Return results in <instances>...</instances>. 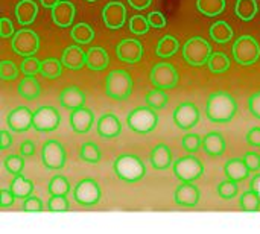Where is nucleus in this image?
<instances>
[{
    "label": "nucleus",
    "instance_id": "nucleus-1",
    "mask_svg": "<svg viewBox=\"0 0 260 234\" xmlns=\"http://www.w3.org/2000/svg\"><path fill=\"white\" fill-rule=\"evenodd\" d=\"M206 114L213 123H229L238 114V102L230 93H212L206 104Z\"/></svg>",
    "mask_w": 260,
    "mask_h": 234
},
{
    "label": "nucleus",
    "instance_id": "nucleus-2",
    "mask_svg": "<svg viewBox=\"0 0 260 234\" xmlns=\"http://www.w3.org/2000/svg\"><path fill=\"white\" fill-rule=\"evenodd\" d=\"M113 171L116 177L126 184L139 183L146 175V168L143 161L133 154H122L113 163Z\"/></svg>",
    "mask_w": 260,
    "mask_h": 234
},
{
    "label": "nucleus",
    "instance_id": "nucleus-3",
    "mask_svg": "<svg viewBox=\"0 0 260 234\" xmlns=\"http://www.w3.org/2000/svg\"><path fill=\"white\" fill-rule=\"evenodd\" d=\"M128 128L136 134H149L158 125V114L157 110L151 108L149 105L137 107L126 116Z\"/></svg>",
    "mask_w": 260,
    "mask_h": 234
},
{
    "label": "nucleus",
    "instance_id": "nucleus-4",
    "mask_svg": "<svg viewBox=\"0 0 260 234\" xmlns=\"http://www.w3.org/2000/svg\"><path fill=\"white\" fill-rule=\"evenodd\" d=\"M105 93L113 101H126L133 93V79L126 70H113L105 78Z\"/></svg>",
    "mask_w": 260,
    "mask_h": 234
},
{
    "label": "nucleus",
    "instance_id": "nucleus-5",
    "mask_svg": "<svg viewBox=\"0 0 260 234\" xmlns=\"http://www.w3.org/2000/svg\"><path fill=\"white\" fill-rule=\"evenodd\" d=\"M212 55V46L201 37H193L183 46V56L193 67L207 64Z\"/></svg>",
    "mask_w": 260,
    "mask_h": 234
},
{
    "label": "nucleus",
    "instance_id": "nucleus-6",
    "mask_svg": "<svg viewBox=\"0 0 260 234\" xmlns=\"http://www.w3.org/2000/svg\"><path fill=\"white\" fill-rule=\"evenodd\" d=\"M172 171L181 183H195L203 177L204 166L193 154H189L183 158H178L172 164Z\"/></svg>",
    "mask_w": 260,
    "mask_h": 234
},
{
    "label": "nucleus",
    "instance_id": "nucleus-7",
    "mask_svg": "<svg viewBox=\"0 0 260 234\" xmlns=\"http://www.w3.org/2000/svg\"><path fill=\"white\" fill-rule=\"evenodd\" d=\"M233 56L241 65H251L260 58V46L251 35H242L233 44Z\"/></svg>",
    "mask_w": 260,
    "mask_h": 234
},
{
    "label": "nucleus",
    "instance_id": "nucleus-8",
    "mask_svg": "<svg viewBox=\"0 0 260 234\" xmlns=\"http://www.w3.org/2000/svg\"><path fill=\"white\" fill-rule=\"evenodd\" d=\"M102 198L101 186L93 178H84L79 183H76L73 189V199L84 207H93L96 206Z\"/></svg>",
    "mask_w": 260,
    "mask_h": 234
},
{
    "label": "nucleus",
    "instance_id": "nucleus-9",
    "mask_svg": "<svg viewBox=\"0 0 260 234\" xmlns=\"http://www.w3.org/2000/svg\"><path fill=\"white\" fill-rule=\"evenodd\" d=\"M43 166L49 171H61L67 161V152L58 140H47L41 148Z\"/></svg>",
    "mask_w": 260,
    "mask_h": 234
},
{
    "label": "nucleus",
    "instance_id": "nucleus-10",
    "mask_svg": "<svg viewBox=\"0 0 260 234\" xmlns=\"http://www.w3.org/2000/svg\"><path fill=\"white\" fill-rule=\"evenodd\" d=\"M11 47L17 55L23 58L34 56L40 49V37L30 29H21L12 37Z\"/></svg>",
    "mask_w": 260,
    "mask_h": 234
},
{
    "label": "nucleus",
    "instance_id": "nucleus-11",
    "mask_svg": "<svg viewBox=\"0 0 260 234\" xmlns=\"http://www.w3.org/2000/svg\"><path fill=\"white\" fill-rule=\"evenodd\" d=\"M151 82L155 88L172 90L178 84V72L172 64L168 62L155 64L151 70Z\"/></svg>",
    "mask_w": 260,
    "mask_h": 234
},
{
    "label": "nucleus",
    "instance_id": "nucleus-12",
    "mask_svg": "<svg viewBox=\"0 0 260 234\" xmlns=\"http://www.w3.org/2000/svg\"><path fill=\"white\" fill-rule=\"evenodd\" d=\"M172 119H174V123L180 129L190 131L200 123L201 113H200L198 107L193 102H183L174 110Z\"/></svg>",
    "mask_w": 260,
    "mask_h": 234
},
{
    "label": "nucleus",
    "instance_id": "nucleus-13",
    "mask_svg": "<svg viewBox=\"0 0 260 234\" xmlns=\"http://www.w3.org/2000/svg\"><path fill=\"white\" fill-rule=\"evenodd\" d=\"M61 123V114L53 107H40L34 113V129L38 132H52L58 129Z\"/></svg>",
    "mask_w": 260,
    "mask_h": 234
},
{
    "label": "nucleus",
    "instance_id": "nucleus-14",
    "mask_svg": "<svg viewBox=\"0 0 260 234\" xmlns=\"http://www.w3.org/2000/svg\"><path fill=\"white\" fill-rule=\"evenodd\" d=\"M6 125L12 132H26L34 128V113L27 107H17L6 116Z\"/></svg>",
    "mask_w": 260,
    "mask_h": 234
},
{
    "label": "nucleus",
    "instance_id": "nucleus-15",
    "mask_svg": "<svg viewBox=\"0 0 260 234\" xmlns=\"http://www.w3.org/2000/svg\"><path fill=\"white\" fill-rule=\"evenodd\" d=\"M69 122H70V128L73 129V132H76V134H87L93 128L94 114H93V111L90 108L81 107V108H76V110H73L70 113Z\"/></svg>",
    "mask_w": 260,
    "mask_h": 234
},
{
    "label": "nucleus",
    "instance_id": "nucleus-16",
    "mask_svg": "<svg viewBox=\"0 0 260 234\" xmlns=\"http://www.w3.org/2000/svg\"><path fill=\"white\" fill-rule=\"evenodd\" d=\"M104 23L108 29H120L125 24L126 18V9L122 3L119 2H111L107 3L104 11H102Z\"/></svg>",
    "mask_w": 260,
    "mask_h": 234
},
{
    "label": "nucleus",
    "instance_id": "nucleus-17",
    "mask_svg": "<svg viewBox=\"0 0 260 234\" xmlns=\"http://www.w3.org/2000/svg\"><path fill=\"white\" fill-rule=\"evenodd\" d=\"M174 199L181 207H195L201 199V192L193 183H183L175 189Z\"/></svg>",
    "mask_w": 260,
    "mask_h": 234
},
{
    "label": "nucleus",
    "instance_id": "nucleus-18",
    "mask_svg": "<svg viewBox=\"0 0 260 234\" xmlns=\"http://www.w3.org/2000/svg\"><path fill=\"white\" fill-rule=\"evenodd\" d=\"M116 53H117V58L120 61L136 64L142 59L143 47H142V43L139 40H123L117 44Z\"/></svg>",
    "mask_w": 260,
    "mask_h": 234
},
{
    "label": "nucleus",
    "instance_id": "nucleus-19",
    "mask_svg": "<svg viewBox=\"0 0 260 234\" xmlns=\"http://www.w3.org/2000/svg\"><path fill=\"white\" fill-rule=\"evenodd\" d=\"M98 134L102 139H116V137H119L122 134V122H120V119L113 113L102 114L98 119Z\"/></svg>",
    "mask_w": 260,
    "mask_h": 234
},
{
    "label": "nucleus",
    "instance_id": "nucleus-20",
    "mask_svg": "<svg viewBox=\"0 0 260 234\" xmlns=\"http://www.w3.org/2000/svg\"><path fill=\"white\" fill-rule=\"evenodd\" d=\"M85 93L79 88V87H67L66 90H62L58 96V102L61 104L62 108L66 110H76V108H81L85 105Z\"/></svg>",
    "mask_w": 260,
    "mask_h": 234
},
{
    "label": "nucleus",
    "instance_id": "nucleus-21",
    "mask_svg": "<svg viewBox=\"0 0 260 234\" xmlns=\"http://www.w3.org/2000/svg\"><path fill=\"white\" fill-rule=\"evenodd\" d=\"M172 152L169 149L168 145L165 143H158L152 148L151 154H149V163L155 171H166L169 169L174 163H172Z\"/></svg>",
    "mask_w": 260,
    "mask_h": 234
},
{
    "label": "nucleus",
    "instance_id": "nucleus-22",
    "mask_svg": "<svg viewBox=\"0 0 260 234\" xmlns=\"http://www.w3.org/2000/svg\"><path fill=\"white\" fill-rule=\"evenodd\" d=\"M75 12H76V8H75L73 3H70L67 0H61L52 9V18H53V21H55L56 26L67 27V26H70L73 23Z\"/></svg>",
    "mask_w": 260,
    "mask_h": 234
},
{
    "label": "nucleus",
    "instance_id": "nucleus-23",
    "mask_svg": "<svg viewBox=\"0 0 260 234\" xmlns=\"http://www.w3.org/2000/svg\"><path fill=\"white\" fill-rule=\"evenodd\" d=\"M203 148H204V152L207 155L216 158V157H221L225 152L227 143H225L224 136L219 131H210L203 139Z\"/></svg>",
    "mask_w": 260,
    "mask_h": 234
},
{
    "label": "nucleus",
    "instance_id": "nucleus-24",
    "mask_svg": "<svg viewBox=\"0 0 260 234\" xmlns=\"http://www.w3.org/2000/svg\"><path fill=\"white\" fill-rule=\"evenodd\" d=\"M224 174H225V177L229 180L241 183V181H245L250 177L251 171L248 169L244 158H232L224 164Z\"/></svg>",
    "mask_w": 260,
    "mask_h": 234
},
{
    "label": "nucleus",
    "instance_id": "nucleus-25",
    "mask_svg": "<svg viewBox=\"0 0 260 234\" xmlns=\"http://www.w3.org/2000/svg\"><path fill=\"white\" fill-rule=\"evenodd\" d=\"M85 52L79 46H69L62 53V65L70 70H79L85 65Z\"/></svg>",
    "mask_w": 260,
    "mask_h": 234
},
{
    "label": "nucleus",
    "instance_id": "nucleus-26",
    "mask_svg": "<svg viewBox=\"0 0 260 234\" xmlns=\"http://www.w3.org/2000/svg\"><path fill=\"white\" fill-rule=\"evenodd\" d=\"M108 55L102 47H91L85 55V65L93 72H102L108 67Z\"/></svg>",
    "mask_w": 260,
    "mask_h": 234
},
{
    "label": "nucleus",
    "instance_id": "nucleus-27",
    "mask_svg": "<svg viewBox=\"0 0 260 234\" xmlns=\"http://www.w3.org/2000/svg\"><path fill=\"white\" fill-rule=\"evenodd\" d=\"M38 6L34 0H20L15 6V17L20 24H30L37 18Z\"/></svg>",
    "mask_w": 260,
    "mask_h": 234
},
{
    "label": "nucleus",
    "instance_id": "nucleus-28",
    "mask_svg": "<svg viewBox=\"0 0 260 234\" xmlns=\"http://www.w3.org/2000/svg\"><path fill=\"white\" fill-rule=\"evenodd\" d=\"M9 190L12 192V195L17 199H26V198H29L34 193V183L30 180L24 178L23 175H17L11 181Z\"/></svg>",
    "mask_w": 260,
    "mask_h": 234
},
{
    "label": "nucleus",
    "instance_id": "nucleus-29",
    "mask_svg": "<svg viewBox=\"0 0 260 234\" xmlns=\"http://www.w3.org/2000/svg\"><path fill=\"white\" fill-rule=\"evenodd\" d=\"M41 85L34 76H24L18 84V94L26 101H34L40 96Z\"/></svg>",
    "mask_w": 260,
    "mask_h": 234
},
{
    "label": "nucleus",
    "instance_id": "nucleus-30",
    "mask_svg": "<svg viewBox=\"0 0 260 234\" xmlns=\"http://www.w3.org/2000/svg\"><path fill=\"white\" fill-rule=\"evenodd\" d=\"M239 207L242 212L256 213L260 212V192L248 189L239 196Z\"/></svg>",
    "mask_w": 260,
    "mask_h": 234
},
{
    "label": "nucleus",
    "instance_id": "nucleus-31",
    "mask_svg": "<svg viewBox=\"0 0 260 234\" xmlns=\"http://www.w3.org/2000/svg\"><path fill=\"white\" fill-rule=\"evenodd\" d=\"M210 37L219 44L229 43L233 38V29L227 21H216L210 27Z\"/></svg>",
    "mask_w": 260,
    "mask_h": 234
},
{
    "label": "nucleus",
    "instance_id": "nucleus-32",
    "mask_svg": "<svg viewBox=\"0 0 260 234\" xmlns=\"http://www.w3.org/2000/svg\"><path fill=\"white\" fill-rule=\"evenodd\" d=\"M178 49H180L178 40H177L175 37H172V35H165V37L158 41V44H157V47H155V53H157L160 58H169V56L175 55Z\"/></svg>",
    "mask_w": 260,
    "mask_h": 234
},
{
    "label": "nucleus",
    "instance_id": "nucleus-33",
    "mask_svg": "<svg viewBox=\"0 0 260 234\" xmlns=\"http://www.w3.org/2000/svg\"><path fill=\"white\" fill-rule=\"evenodd\" d=\"M79 157L85 163L98 164L102 160V152H101V149H99V146L96 143L85 142V143H82V146L79 149Z\"/></svg>",
    "mask_w": 260,
    "mask_h": 234
},
{
    "label": "nucleus",
    "instance_id": "nucleus-34",
    "mask_svg": "<svg viewBox=\"0 0 260 234\" xmlns=\"http://www.w3.org/2000/svg\"><path fill=\"white\" fill-rule=\"evenodd\" d=\"M72 190V186L69 183V180L64 175H55L52 177V180L49 181L47 186V192L49 195H58V196H67Z\"/></svg>",
    "mask_w": 260,
    "mask_h": 234
},
{
    "label": "nucleus",
    "instance_id": "nucleus-35",
    "mask_svg": "<svg viewBox=\"0 0 260 234\" xmlns=\"http://www.w3.org/2000/svg\"><path fill=\"white\" fill-rule=\"evenodd\" d=\"M235 11L241 20L251 21L257 14V2L256 0H238Z\"/></svg>",
    "mask_w": 260,
    "mask_h": 234
},
{
    "label": "nucleus",
    "instance_id": "nucleus-36",
    "mask_svg": "<svg viewBox=\"0 0 260 234\" xmlns=\"http://www.w3.org/2000/svg\"><path fill=\"white\" fill-rule=\"evenodd\" d=\"M44 78L47 79H56L62 75V61L56 58H47L41 61V72Z\"/></svg>",
    "mask_w": 260,
    "mask_h": 234
},
{
    "label": "nucleus",
    "instance_id": "nucleus-37",
    "mask_svg": "<svg viewBox=\"0 0 260 234\" xmlns=\"http://www.w3.org/2000/svg\"><path fill=\"white\" fill-rule=\"evenodd\" d=\"M198 9L207 17H216L225 9V0H197Z\"/></svg>",
    "mask_w": 260,
    "mask_h": 234
},
{
    "label": "nucleus",
    "instance_id": "nucleus-38",
    "mask_svg": "<svg viewBox=\"0 0 260 234\" xmlns=\"http://www.w3.org/2000/svg\"><path fill=\"white\" fill-rule=\"evenodd\" d=\"M70 37L79 44H87L94 38V30L91 29V26L88 23H79V24L73 26Z\"/></svg>",
    "mask_w": 260,
    "mask_h": 234
},
{
    "label": "nucleus",
    "instance_id": "nucleus-39",
    "mask_svg": "<svg viewBox=\"0 0 260 234\" xmlns=\"http://www.w3.org/2000/svg\"><path fill=\"white\" fill-rule=\"evenodd\" d=\"M168 101H169V97H168L166 91L160 90V88H155V90L146 93V96H145L146 105H149L154 110H163L166 107Z\"/></svg>",
    "mask_w": 260,
    "mask_h": 234
},
{
    "label": "nucleus",
    "instance_id": "nucleus-40",
    "mask_svg": "<svg viewBox=\"0 0 260 234\" xmlns=\"http://www.w3.org/2000/svg\"><path fill=\"white\" fill-rule=\"evenodd\" d=\"M207 64H209V69L213 73L219 75V73H224V72H227L230 69V58L222 52H216V53H213L210 56Z\"/></svg>",
    "mask_w": 260,
    "mask_h": 234
},
{
    "label": "nucleus",
    "instance_id": "nucleus-41",
    "mask_svg": "<svg viewBox=\"0 0 260 234\" xmlns=\"http://www.w3.org/2000/svg\"><path fill=\"white\" fill-rule=\"evenodd\" d=\"M3 168L8 174L17 177V175H21L23 169H24V157L20 154V155H8L5 160H3Z\"/></svg>",
    "mask_w": 260,
    "mask_h": 234
},
{
    "label": "nucleus",
    "instance_id": "nucleus-42",
    "mask_svg": "<svg viewBox=\"0 0 260 234\" xmlns=\"http://www.w3.org/2000/svg\"><path fill=\"white\" fill-rule=\"evenodd\" d=\"M216 193L219 195V198L222 199H233L239 195V186L236 181L233 180H224L222 183L218 184L216 187Z\"/></svg>",
    "mask_w": 260,
    "mask_h": 234
},
{
    "label": "nucleus",
    "instance_id": "nucleus-43",
    "mask_svg": "<svg viewBox=\"0 0 260 234\" xmlns=\"http://www.w3.org/2000/svg\"><path fill=\"white\" fill-rule=\"evenodd\" d=\"M46 209L52 213H61V212H69L70 210V203L67 196H58V195H50Z\"/></svg>",
    "mask_w": 260,
    "mask_h": 234
},
{
    "label": "nucleus",
    "instance_id": "nucleus-44",
    "mask_svg": "<svg viewBox=\"0 0 260 234\" xmlns=\"http://www.w3.org/2000/svg\"><path fill=\"white\" fill-rule=\"evenodd\" d=\"M151 24L148 21V18L142 17V15H134L129 18V30L134 35H145L149 30Z\"/></svg>",
    "mask_w": 260,
    "mask_h": 234
},
{
    "label": "nucleus",
    "instance_id": "nucleus-45",
    "mask_svg": "<svg viewBox=\"0 0 260 234\" xmlns=\"http://www.w3.org/2000/svg\"><path fill=\"white\" fill-rule=\"evenodd\" d=\"M20 70L21 73H24V76H35L37 73L41 72V61H38L34 56H27L21 61Z\"/></svg>",
    "mask_w": 260,
    "mask_h": 234
},
{
    "label": "nucleus",
    "instance_id": "nucleus-46",
    "mask_svg": "<svg viewBox=\"0 0 260 234\" xmlns=\"http://www.w3.org/2000/svg\"><path fill=\"white\" fill-rule=\"evenodd\" d=\"M181 146L186 152L195 154L200 146H203V139L198 134H186L181 140Z\"/></svg>",
    "mask_w": 260,
    "mask_h": 234
},
{
    "label": "nucleus",
    "instance_id": "nucleus-47",
    "mask_svg": "<svg viewBox=\"0 0 260 234\" xmlns=\"http://www.w3.org/2000/svg\"><path fill=\"white\" fill-rule=\"evenodd\" d=\"M44 209H46V207H44L41 198L32 196V195H30L29 198H26V199L23 201V206H21V210L26 212V213H40V212H43Z\"/></svg>",
    "mask_w": 260,
    "mask_h": 234
},
{
    "label": "nucleus",
    "instance_id": "nucleus-48",
    "mask_svg": "<svg viewBox=\"0 0 260 234\" xmlns=\"http://www.w3.org/2000/svg\"><path fill=\"white\" fill-rule=\"evenodd\" d=\"M18 76V67L12 61H2L0 64V78L5 81L15 79Z\"/></svg>",
    "mask_w": 260,
    "mask_h": 234
},
{
    "label": "nucleus",
    "instance_id": "nucleus-49",
    "mask_svg": "<svg viewBox=\"0 0 260 234\" xmlns=\"http://www.w3.org/2000/svg\"><path fill=\"white\" fill-rule=\"evenodd\" d=\"M244 161L247 163V166H248V169L251 171V172H254V174H257L260 172V155L259 154H256V152H247L244 157Z\"/></svg>",
    "mask_w": 260,
    "mask_h": 234
},
{
    "label": "nucleus",
    "instance_id": "nucleus-50",
    "mask_svg": "<svg viewBox=\"0 0 260 234\" xmlns=\"http://www.w3.org/2000/svg\"><path fill=\"white\" fill-rule=\"evenodd\" d=\"M148 21H149L151 27H155V29H161V27L166 26V18H165V15H163L160 11H152V12H149Z\"/></svg>",
    "mask_w": 260,
    "mask_h": 234
},
{
    "label": "nucleus",
    "instance_id": "nucleus-51",
    "mask_svg": "<svg viewBox=\"0 0 260 234\" xmlns=\"http://www.w3.org/2000/svg\"><path fill=\"white\" fill-rule=\"evenodd\" d=\"M15 199H17V198L12 195V192H11L9 189H2V190H0V206H2V209H9V207H12V204H14Z\"/></svg>",
    "mask_w": 260,
    "mask_h": 234
},
{
    "label": "nucleus",
    "instance_id": "nucleus-52",
    "mask_svg": "<svg viewBox=\"0 0 260 234\" xmlns=\"http://www.w3.org/2000/svg\"><path fill=\"white\" fill-rule=\"evenodd\" d=\"M245 140L250 146H256V148H260V126H253L247 136H245Z\"/></svg>",
    "mask_w": 260,
    "mask_h": 234
},
{
    "label": "nucleus",
    "instance_id": "nucleus-53",
    "mask_svg": "<svg viewBox=\"0 0 260 234\" xmlns=\"http://www.w3.org/2000/svg\"><path fill=\"white\" fill-rule=\"evenodd\" d=\"M0 35L3 38H8V37H14V26H12V21L6 17L0 18Z\"/></svg>",
    "mask_w": 260,
    "mask_h": 234
},
{
    "label": "nucleus",
    "instance_id": "nucleus-54",
    "mask_svg": "<svg viewBox=\"0 0 260 234\" xmlns=\"http://www.w3.org/2000/svg\"><path fill=\"white\" fill-rule=\"evenodd\" d=\"M248 108H250V113L256 119H260V91L251 94V97L248 101Z\"/></svg>",
    "mask_w": 260,
    "mask_h": 234
},
{
    "label": "nucleus",
    "instance_id": "nucleus-55",
    "mask_svg": "<svg viewBox=\"0 0 260 234\" xmlns=\"http://www.w3.org/2000/svg\"><path fill=\"white\" fill-rule=\"evenodd\" d=\"M12 142H14V139H12V134H11V129L8 131V129H2L0 131V149H8L9 146H12Z\"/></svg>",
    "mask_w": 260,
    "mask_h": 234
},
{
    "label": "nucleus",
    "instance_id": "nucleus-56",
    "mask_svg": "<svg viewBox=\"0 0 260 234\" xmlns=\"http://www.w3.org/2000/svg\"><path fill=\"white\" fill-rule=\"evenodd\" d=\"M20 154L26 158V157H32L35 154V143L32 140H24L20 145Z\"/></svg>",
    "mask_w": 260,
    "mask_h": 234
},
{
    "label": "nucleus",
    "instance_id": "nucleus-57",
    "mask_svg": "<svg viewBox=\"0 0 260 234\" xmlns=\"http://www.w3.org/2000/svg\"><path fill=\"white\" fill-rule=\"evenodd\" d=\"M151 2H152V0H128V3H129L134 9H139V11L148 8V6L151 5Z\"/></svg>",
    "mask_w": 260,
    "mask_h": 234
},
{
    "label": "nucleus",
    "instance_id": "nucleus-58",
    "mask_svg": "<svg viewBox=\"0 0 260 234\" xmlns=\"http://www.w3.org/2000/svg\"><path fill=\"white\" fill-rule=\"evenodd\" d=\"M250 189L260 192V172H257V174L251 178V181H250Z\"/></svg>",
    "mask_w": 260,
    "mask_h": 234
},
{
    "label": "nucleus",
    "instance_id": "nucleus-59",
    "mask_svg": "<svg viewBox=\"0 0 260 234\" xmlns=\"http://www.w3.org/2000/svg\"><path fill=\"white\" fill-rule=\"evenodd\" d=\"M41 2V5L44 6V8H47V9H53L61 0H40Z\"/></svg>",
    "mask_w": 260,
    "mask_h": 234
},
{
    "label": "nucleus",
    "instance_id": "nucleus-60",
    "mask_svg": "<svg viewBox=\"0 0 260 234\" xmlns=\"http://www.w3.org/2000/svg\"><path fill=\"white\" fill-rule=\"evenodd\" d=\"M87 2H96V0H87Z\"/></svg>",
    "mask_w": 260,
    "mask_h": 234
}]
</instances>
